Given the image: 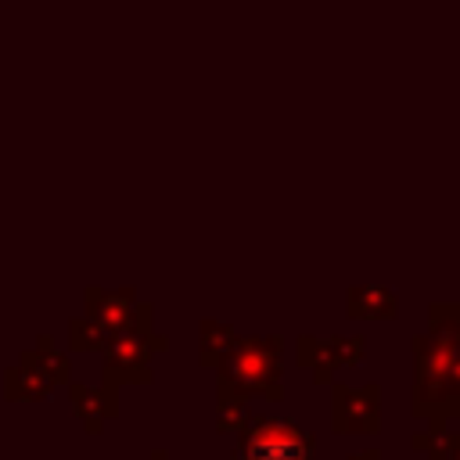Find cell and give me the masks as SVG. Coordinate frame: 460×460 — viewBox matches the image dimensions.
Masks as SVG:
<instances>
[{"label": "cell", "instance_id": "30bf717a", "mask_svg": "<svg viewBox=\"0 0 460 460\" xmlns=\"http://www.w3.org/2000/svg\"><path fill=\"white\" fill-rule=\"evenodd\" d=\"M234 338H237V331L230 323H223V320H201L198 323V363L208 367V370H216V363L223 359V352L234 345Z\"/></svg>", "mask_w": 460, "mask_h": 460}, {"label": "cell", "instance_id": "8992f818", "mask_svg": "<svg viewBox=\"0 0 460 460\" xmlns=\"http://www.w3.org/2000/svg\"><path fill=\"white\" fill-rule=\"evenodd\" d=\"M331 431L334 435H377L381 431V385L331 381Z\"/></svg>", "mask_w": 460, "mask_h": 460}, {"label": "cell", "instance_id": "277c9868", "mask_svg": "<svg viewBox=\"0 0 460 460\" xmlns=\"http://www.w3.org/2000/svg\"><path fill=\"white\" fill-rule=\"evenodd\" d=\"M410 413L431 428H446L460 417V356L449 363H413Z\"/></svg>", "mask_w": 460, "mask_h": 460}, {"label": "cell", "instance_id": "5bb4252c", "mask_svg": "<svg viewBox=\"0 0 460 460\" xmlns=\"http://www.w3.org/2000/svg\"><path fill=\"white\" fill-rule=\"evenodd\" d=\"M147 460H169V453L165 449H151V456Z\"/></svg>", "mask_w": 460, "mask_h": 460}, {"label": "cell", "instance_id": "5b68a950", "mask_svg": "<svg viewBox=\"0 0 460 460\" xmlns=\"http://www.w3.org/2000/svg\"><path fill=\"white\" fill-rule=\"evenodd\" d=\"M367 338L363 334H298L295 338V363L313 374L316 385H331L338 370H349L363 359Z\"/></svg>", "mask_w": 460, "mask_h": 460}, {"label": "cell", "instance_id": "6da1fadb", "mask_svg": "<svg viewBox=\"0 0 460 460\" xmlns=\"http://www.w3.org/2000/svg\"><path fill=\"white\" fill-rule=\"evenodd\" d=\"M216 392L262 395L266 402L284 399V338L280 334H237L216 363Z\"/></svg>", "mask_w": 460, "mask_h": 460}, {"label": "cell", "instance_id": "8fae6325", "mask_svg": "<svg viewBox=\"0 0 460 460\" xmlns=\"http://www.w3.org/2000/svg\"><path fill=\"white\" fill-rule=\"evenodd\" d=\"M252 410H248V399L244 395H234V392H216V431L219 435H237L244 424H248Z\"/></svg>", "mask_w": 460, "mask_h": 460}, {"label": "cell", "instance_id": "4fadbf2b", "mask_svg": "<svg viewBox=\"0 0 460 460\" xmlns=\"http://www.w3.org/2000/svg\"><path fill=\"white\" fill-rule=\"evenodd\" d=\"M349 460H381V449H377V446H370V449H363V453H352Z\"/></svg>", "mask_w": 460, "mask_h": 460}, {"label": "cell", "instance_id": "7c38bea8", "mask_svg": "<svg viewBox=\"0 0 460 460\" xmlns=\"http://www.w3.org/2000/svg\"><path fill=\"white\" fill-rule=\"evenodd\" d=\"M428 460H460V435H442L438 446L428 453Z\"/></svg>", "mask_w": 460, "mask_h": 460}, {"label": "cell", "instance_id": "ba28073f", "mask_svg": "<svg viewBox=\"0 0 460 460\" xmlns=\"http://www.w3.org/2000/svg\"><path fill=\"white\" fill-rule=\"evenodd\" d=\"M345 313L352 320H392L399 313V295L388 284H352L345 295Z\"/></svg>", "mask_w": 460, "mask_h": 460}, {"label": "cell", "instance_id": "9c48e42d", "mask_svg": "<svg viewBox=\"0 0 460 460\" xmlns=\"http://www.w3.org/2000/svg\"><path fill=\"white\" fill-rule=\"evenodd\" d=\"M50 385H58L50 377V370L43 367L40 356H22L18 370H7V399H47Z\"/></svg>", "mask_w": 460, "mask_h": 460}, {"label": "cell", "instance_id": "3957f363", "mask_svg": "<svg viewBox=\"0 0 460 460\" xmlns=\"http://www.w3.org/2000/svg\"><path fill=\"white\" fill-rule=\"evenodd\" d=\"M234 460H316V435L298 428L291 417H248L237 431Z\"/></svg>", "mask_w": 460, "mask_h": 460}, {"label": "cell", "instance_id": "52a82bcc", "mask_svg": "<svg viewBox=\"0 0 460 460\" xmlns=\"http://www.w3.org/2000/svg\"><path fill=\"white\" fill-rule=\"evenodd\" d=\"M68 399L86 428V435H101L104 420L119 417V388L111 385H101V388H90V385H68Z\"/></svg>", "mask_w": 460, "mask_h": 460}, {"label": "cell", "instance_id": "7a4b0ae2", "mask_svg": "<svg viewBox=\"0 0 460 460\" xmlns=\"http://www.w3.org/2000/svg\"><path fill=\"white\" fill-rule=\"evenodd\" d=\"M169 341L151 331V305H140L133 323L115 331L104 349V385H147L151 381V352H162Z\"/></svg>", "mask_w": 460, "mask_h": 460}]
</instances>
